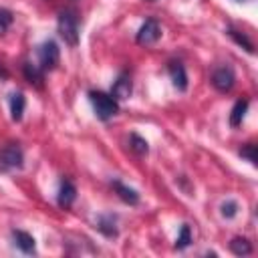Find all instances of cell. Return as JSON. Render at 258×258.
Instances as JSON below:
<instances>
[{
  "label": "cell",
  "instance_id": "obj_23",
  "mask_svg": "<svg viewBox=\"0 0 258 258\" xmlns=\"http://www.w3.org/2000/svg\"><path fill=\"white\" fill-rule=\"evenodd\" d=\"M0 79H8V71L2 64H0Z\"/></svg>",
  "mask_w": 258,
  "mask_h": 258
},
{
  "label": "cell",
  "instance_id": "obj_12",
  "mask_svg": "<svg viewBox=\"0 0 258 258\" xmlns=\"http://www.w3.org/2000/svg\"><path fill=\"white\" fill-rule=\"evenodd\" d=\"M24 109H26V97L22 91H14L10 95V117L12 121H20L22 115H24Z\"/></svg>",
  "mask_w": 258,
  "mask_h": 258
},
{
  "label": "cell",
  "instance_id": "obj_24",
  "mask_svg": "<svg viewBox=\"0 0 258 258\" xmlns=\"http://www.w3.org/2000/svg\"><path fill=\"white\" fill-rule=\"evenodd\" d=\"M147 2H155V0H147Z\"/></svg>",
  "mask_w": 258,
  "mask_h": 258
},
{
  "label": "cell",
  "instance_id": "obj_19",
  "mask_svg": "<svg viewBox=\"0 0 258 258\" xmlns=\"http://www.w3.org/2000/svg\"><path fill=\"white\" fill-rule=\"evenodd\" d=\"M191 244V230L187 224H181L179 228V234H177V240H175V250H183Z\"/></svg>",
  "mask_w": 258,
  "mask_h": 258
},
{
  "label": "cell",
  "instance_id": "obj_20",
  "mask_svg": "<svg viewBox=\"0 0 258 258\" xmlns=\"http://www.w3.org/2000/svg\"><path fill=\"white\" fill-rule=\"evenodd\" d=\"M240 155H242L246 161H250L252 165L258 163V151H256V145H254V143H244V145L240 147Z\"/></svg>",
  "mask_w": 258,
  "mask_h": 258
},
{
  "label": "cell",
  "instance_id": "obj_15",
  "mask_svg": "<svg viewBox=\"0 0 258 258\" xmlns=\"http://www.w3.org/2000/svg\"><path fill=\"white\" fill-rule=\"evenodd\" d=\"M248 107H250V101H248V99H238V101L234 103L232 113H230V125H232V127H240V125H242Z\"/></svg>",
  "mask_w": 258,
  "mask_h": 258
},
{
  "label": "cell",
  "instance_id": "obj_2",
  "mask_svg": "<svg viewBox=\"0 0 258 258\" xmlns=\"http://www.w3.org/2000/svg\"><path fill=\"white\" fill-rule=\"evenodd\" d=\"M89 101L93 105V111H95L97 119H101V121H109L111 117H115L119 113V101L111 93L89 91Z\"/></svg>",
  "mask_w": 258,
  "mask_h": 258
},
{
  "label": "cell",
  "instance_id": "obj_22",
  "mask_svg": "<svg viewBox=\"0 0 258 258\" xmlns=\"http://www.w3.org/2000/svg\"><path fill=\"white\" fill-rule=\"evenodd\" d=\"M220 210H222V216H224V218H234V216L238 214V204H236L234 200H228V202L222 204Z\"/></svg>",
  "mask_w": 258,
  "mask_h": 258
},
{
  "label": "cell",
  "instance_id": "obj_21",
  "mask_svg": "<svg viewBox=\"0 0 258 258\" xmlns=\"http://www.w3.org/2000/svg\"><path fill=\"white\" fill-rule=\"evenodd\" d=\"M12 22H14V14H12V10H8V8H0V36L6 34V30L12 26Z\"/></svg>",
  "mask_w": 258,
  "mask_h": 258
},
{
  "label": "cell",
  "instance_id": "obj_4",
  "mask_svg": "<svg viewBox=\"0 0 258 258\" xmlns=\"http://www.w3.org/2000/svg\"><path fill=\"white\" fill-rule=\"evenodd\" d=\"M58 58H60V50L54 40H44L38 46V67L42 69V73L54 71L58 64Z\"/></svg>",
  "mask_w": 258,
  "mask_h": 258
},
{
  "label": "cell",
  "instance_id": "obj_18",
  "mask_svg": "<svg viewBox=\"0 0 258 258\" xmlns=\"http://www.w3.org/2000/svg\"><path fill=\"white\" fill-rule=\"evenodd\" d=\"M129 147H131L133 153H137V155H147V151H149V143H147L141 135H137V133H131V135H129Z\"/></svg>",
  "mask_w": 258,
  "mask_h": 258
},
{
  "label": "cell",
  "instance_id": "obj_5",
  "mask_svg": "<svg viewBox=\"0 0 258 258\" xmlns=\"http://www.w3.org/2000/svg\"><path fill=\"white\" fill-rule=\"evenodd\" d=\"M212 87L218 91V93H230L232 87L236 85V75H234V69L228 67V64H222L218 69H214L212 73Z\"/></svg>",
  "mask_w": 258,
  "mask_h": 258
},
{
  "label": "cell",
  "instance_id": "obj_11",
  "mask_svg": "<svg viewBox=\"0 0 258 258\" xmlns=\"http://www.w3.org/2000/svg\"><path fill=\"white\" fill-rule=\"evenodd\" d=\"M12 238H14V244L20 252L24 254H34L36 252V244H34V238L24 232V230H12Z\"/></svg>",
  "mask_w": 258,
  "mask_h": 258
},
{
  "label": "cell",
  "instance_id": "obj_13",
  "mask_svg": "<svg viewBox=\"0 0 258 258\" xmlns=\"http://www.w3.org/2000/svg\"><path fill=\"white\" fill-rule=\"evenodd\" d=\"M22 71H24V77H26V81L30 83V85H34L36 89H42V81H44V73H42V69L38 67V64H34V62H24V67H22Z\"/></svg>",
  "mask_w": 258,
  "mask_h": 258
},
{
  "label": "cell",
  "instance_id": "obj_14",
  "mask_svg": "<svg viewBox=\"0 0 258 258\" xmlns=\"http://www.w3.org/2000/svg\"><path fill=\"white\" fill-rule=\"evenodd\" d=\"M97 230L107 236V238H117L119 230H117V224H115V216L113 214H105V216H99L97 220Z\"/></svg>",
  "mask_w": 258,
  "mask_h": 258
},
{
  "label": "cell",
  "instance_id": "obj_10",
  "mask_svg": "<svg viewBox=\"0 0 258 258\" xmlns=\"http://www.w3.org/2000/svg\"><path fill=\"white\" fill-rule=\"evenodd\" d=\"M111 187L115 189V194L119 196L121 202H125V204H129V206H137V204H139V194H137L133 187L125 185L123 181L113 179V181H111Z\"/></svg>",
  "mask_w": 258,
  "mask_h": 258
},
{
  "label": "cell",
  "instance_id": "obj_9",
  "mask_svg": "<svg viewBox=\"0 0 258 258\" xmlns=\"http://www.w3.org/2000/svg\"><path fill=\"white\" fill-rule=\"evenodd\" d=\"M167 71H169V77H171V83L177 91H187V73H185V67L179 62V60H169L167 64Z\"/></svg>",
  "mask_w": 258,
  "mask_h": 258
},
{
  "label": "cell",
  "instance_id": "obj_3",
  "mask_svg": "<svg viewBox=\"0 0 258 258\" xmlns=\"http://www.w3.org/2000/svg\"><path fill=\"white\" fill-rule=\"evenodd\" d=\"M24 165V151L18 143H10L0 149V171L10 173Z\"/></svg>",
  "mask_w": 258,
  "mask_h": 258
},
{
  "label": "cell",
  "instance_id": "obj_16",
  "mask_svg": "<svg viewBox=\"0 0 258 258\" xmlns=\"http://www.w3.org/2000/svg\"><path fill=\"white\" fill-rule=\"evenodd\" d=\"M230 250H232V254H236V256H248V254H252V244H250L248 238L236 236V238L230 240Z\"/></svg>",
  "mask_w": 258,
  "mask_h": 258
},
{
  "label": "cell",
  "instance_id": "obj_17",
  "mask_svg": "<svg viewBox=\"0 0 258 258\" xmlns=\"http://www.w3.org/2000/svg\"><path fill=\"white\" fill-rule=\"evenodd\" d=\"M226 32H228V36H230V38H234V40H236V44H240L242 48H246L250 54L254 52V44H252V40H250L244 32H240V30H236V28H232V26H230Z\"/></svg>",
  "mask_w": 258,
  "mask_h": 258
},
{
  "label": "cell",
  "instance_id": "obj_7",
  "mask_svg": "<svg viewBox=\"0 0 258 258\" xmlns=\"http://www.w3.org/2000/svg\"><path fill=\"white\" fill-rule=\"evenodd\" d=\"M133 93V83H131V77L127 73H121L115 81H113V87H111V95L117 99V101H125L129 99Z\"/></svg>",
  "mask_w": 258,
  "mask_h": 258
},
{
  "label": "cell",
  "instance_id": "obj_8",
  "mask_svg": "<svg viewBox=\"0 0 258 258\" xmlns=\"http://www.w3.org/2000/svg\"><path fill=\"white\" fill-rule=\"evenodd\" d=\"M77 200V187L71 179H62L60 181V187H58V194H56V204L58 208L62 210H69Z\"/></svg>",
  "mask_w": 258,
  "mask_h": 258
},
{
  "label": "cell",
  "instance_id": "obj_1",
  "mask_svg": "<svg viewBox=\"0 0 258 258\" xmlns=\"http://www.w3.org/2000/svg\"><path fill=\"white\" fill-rule=\"evenodd\" d=\"M56 28H58V36L69 44V46H77L79 44V36H81V16L79 10L75 6H67L58 12V20H56Z\"/></svg>",
  "mask_w": 258,
  "mask_h": 258
},
{
  "label": "cell",
  "instance_id": "obj_6",
  "mask_svg": "<svg viewBox=\"0 0 258 258\" xmlns=\"http://www.w3.org/2000/svg\"><path fill=\"white\" fill-rule=\"evenodd\" d=\"M159 38H161V28H159V24H157L155 18H147L141 24V28L137 30V34H135V42L141 44V46H151Z\"/></svg>",
  "mask_w": 258,
  "mask_h": 258
}]
</instances>
